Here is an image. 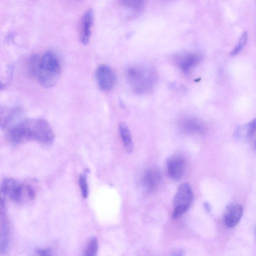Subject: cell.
I'll return each mask as SVG.
<instances>
[{
  "label": "cell",
  "instance_id": "1",
  "mask_svg": "<svg viewBox=\"0 0 256 256\" xmlns=\"http://www.w3.org/2000/svg\"><path fill=\"white\" fill-rule=\"evenodd\" d=\"M8 138L14 144L35 141L44 144H52L54 134L50 124L41 118H29L18 122L8 130Z\"/></svg>",
  "mask_w": 256,
  "mask_h": 256
},
{
  "label": "cell",
  "instance_id": "2",
  "mask_svg": "<svg viewBox=\"0 0 256 256\" xmlns=\"http://www.w3.org/2000/svg\"><path fill=\"white\" fill-rule=\"evenodd\" d=\"M60 73V66L56 55L52 52H46L40 58L37 75L40 84L46 88L53 87L58 82Z\"/></svg>",
  "mask_w": 256,
  "mask_h": 256
},
{
  "label": "cell",
  "instance_id": "3",
  "mask_svg": "<svg viewBox=\"0 0 256 256\" xmlns=\"http://www.w3.org/2000/svg\"><path fill=\"white\" fill-rule=\"evenodd\" d=\"M126 76L134 90L139 93L149 90L154 81L152 71L141 66L130 67L126 71Z\"/></svg>",
  "mask_w": 256,
  "mask_h": 256
},
{
  "label": "cell",
  "instance_id": "4",
  "mask_svg": "<svg viewBox=\"0 0 256 256\" xmlns=\"http://www.w3.org/2000/svg\"><path fill=\"white\" fill-rule=\"evenodd\" d=\"M194 194L189 184L184 182L178 188L173 200V218L182 216L190 208L193 200Z\"/></svg>",
  "mask_w": 256,
  "mask_h": 256
},
{
  "label": "cell",
  "instance_id": "5",
  "mask_svg": "<svg viewBox=\"0 0 256 256\" xmlns=\"http://www.w3.org/2000/svg\"><path fill=\"white\" fill-rule=\"evenodd\" d=\"M0 191L4 196L8 197L16 202H20L22 200L24 186L16 180L4 178L1 184Z\"/></svg>",
  "mask_w": 256,
  "mask_h": 256
},
{
  "label": "cell",
  "instance_id": "6",
  "mask_svg": "<svg viewBox=\"0 0 256 256\" xmlns=\"http://www.w3.org/2000/svg\"><path fill=\"white\" fill-rule=\"evenodd\" d=\"M96 78L100 88L103 91L111 90L116 80L113 70L106 64L98 66L96 70Z\"/></svg>",
  "mask_w": 256,
  "mask_h": 256
},
{
  "label": "cell",
  "instance_id": "7",
  "mask_svg": "<svg viewBox=\"0 0 256 256\" xmlns=\"http://www.w3.org/2000/svg\"><path fill=\"white\" fill-rule=\"evenodd\" d=\"M166 167L169 176L174 180H178L184 173L186 161L181 156H174L167 160Z\"/></svg>",
  "mask_w": 256,
  "mask_h": 256
},
{
  "label": "cell",
  "instance_id": "8",
  "mask_svg": "<svg viewBox=\"0 0 256 256\" xmlns=\"http://www.w3.org/2000/svg\"><path fill=\"white\" fill-rule=\"evenodd\" d=\"M202 60L201 56L197 53L187 52L176 58V63L180 68L184 72H189Z\"/></svg>",
  "mask_w": 256,
  "mask_h": 256
},
{
  "label": "cell",
  "instance_id": "9",
  "mask_svg": "<svg viewBox=\"0 0 256 256\" xmlns=\"http://www.w3.org/2000/svg\"><path fill=\"white\" fill-rule=\"evenodd\" d=\"M243 213L242 206L238 204L232 203L226 208L224 214V222L228 228L235 226L241 219Z\"/></svg>",
  "mask_w": 256,
  "mask_h": 256
},
{
  "label": "cell",
  "instance_id": "10",
  "mask_svg": "<svg viewBox=\"0 0 256 256\" xmlns=\"http://www.w3.org/2000/svg\"><path fill=\"white\" fill-rule=\"evenodd\" d=\"M1 224H0V253L6 252L8 248L10 238V227L5 216V204L3 198L1 200Z\"/></svg>",
  "mask_w": 256,
  "mask_h": 256
},
{
  "label": "cell",
  "instance_id": "11",
  "mask_svg": "<svg viewBox=\"0 0 256 256\" xmlns=\"http://www.w3.org/2000/svg\"><path fill=\"white\" fill-rule=\"evenodd\" d=\"M94 18V12L92 9H89L86 11L82 17L80 40L82 43L84 44H86L89 42Z\"/></svg>",
  "mask_w": 256,
  "mask_h": 256
},
{
  "label": "cell",
  "instance_id": "12",
  "mask_svg": "<svg viewBox=\"0 0 256 256\" xmlns=\"http://www.w3.org/2000/svg\"><path fill=\"white\" fill-rule=\"evenodd\" d=\"M162 180L160 172L156 168H150L147 170L142 176L144 186L149 190L156 188Z\"/></svg>",
  "mask_w": 256,
  "mask_h": 256
},
{
  "label": "cell",
  "instance_id": "13",
  "mask_svg": "<svg viewBox=\"0 0 256 256\" xmlns=\"http://www.w3.org/2000/svg\"><path fill=\"white\" fill-rule=\"evenodd\" d=\"M4 116H1V126L4 129L8 128V130L15 125L22 116V110L18 108H14L4 110Z\"/></svg>",
  "mask_w": 256,
  "mask_h": 256
},
{
  "label": "cell",
  "instance_id": "14",
  "mask_svg": "<svg viewBox=\"0 0 256 256\" xmlns=\"http://www.w3.org/2000/svg\"><path fill=\"white\" fill-rule=\"evenodd\" d=\"M180 126L183 131L188 133H202L204 130L203 124L198 120L193 118L184 120Z\"/></svg>",
  "mask_w": 256,
  "mask_h": 256
},
{
  "label": "cell",
  "instance_id": "15",
  "mask_svg": "<svg viewBox=\"0 0 256 256\" xmlns=\"http://www.w3.org/2000/svg\"><path fill=\"white\" fill-rule=\"evenodd\" d=\"M120 134L126 152L130 154L132 152L133 144L130 130L124 123L121 122L119 125Z\"/></svg>",
  "mask_w": 256,
  "mask_h": 256
},
{
  "label": "cell",
  "instance_id": "16",
  "mask_svg": "<svg viewBox=\"0 0 256 256\" xmlns=\"http://www.w3.org/2000/svg\"><path fill=\"white\" fill-rule=\"evenodd\" d=\"M40 62V58L36 54L32 55L30 58L28 68L30 74L37 76L39 70Z\"/></svg>",
  "mask_w": 256,
  "mask_h": 256
},
{
  "label": "cell",
  "instance_id": "17",
  "mask_svg": "<svg viewBox=\"0 0 256 256\" xmlns=\"http://www.w3.org/2000/svg\"><path fill=\"white\" fill-rule=\"evenodd\" d=\"M120 4L127 8L138 10L144 4L145 0H118Z\"/></svg>",
  "mask_w": 256,
  "mask_h": 256
},
{
  "label": "cell",
  "instance_id": "18",
  "mask_svg": "<svg viewBox=\"0 0 256 256\" xmlns=\"http://www.w3.org/2000/svg\"><path fill=\"white\" fill-rule=\"evenodd\" d=\"M248 40V33L244 31L242 34L236 46L231 51L230 55L234 56L240 53L246 46Z\"/></svg>",
  "mask_w": 256,
  "mask_h": 256
},
{
  "label": "cell",
  "instance_id": "19",
  "mask_svg": "<svg viewBox=\"0 0 256 256\" xmlns=\"http://www.w3.org/2000/svg\"><path fill=\"white\" fill-rule=\"evenodd\" d=\"M98 242L96 238H92L88 244L84 251V255L86 256H96L98 250Z\"/></svg>",
  "mask_w": 256,
  "mask_h": 256
},
{
  "label": "cell",
  "instance_id": "20",
  "mask_svg": "<svg viewBox=\"0 0 256 256\" xmlns=\"http://www.w3.org/2000/svg\"><path fill=\"white\" fill-rule=\"evenodd\" d=\"M78 184L82 197L85 198H86L88 195V188L87 182V178L85 174H82L80 175L78 178Z\"/></svg>",
  "mask_w": 256,
  "mask_h": 256
},
{
  "label": "cell",
  "instance_id": "21",
  "mask_svg": "<svg viewBox=\"0 0 256 256\" xmlns=\"http://www.w3.org/2000/svg\"><path fill=\"white\" fill-rule=\"evenodd\" d=\"M256 132V119H254L249 122L248 126L247 136L251 138Z\"/></svg>",
  "mask_w": 256,
  "mask_h": 256
},
{
  "label": "cell",
  "instance_id": "22",
  "mask_svg": "<svg viewBox=\"0 0 256 256\" xmlns=\"http://www.w3.org/2000/svg\"><path fill=\"white\" fill-rule=\"evenodd\" d=\"M51 250L50 248H42V249H38L36 252L38 255L41 256H48L51 255Z\"/></svg>",
  "mask_w": 256,
  "mask_h": 256
},
{
  "label": "cell",
  "instance_id": "23",
  "mask_svg": "<svg viewBox=\"0 0 256 256\" xmlns=\"http://www.w3.org/2000/svg\"><path fill=\"white\" fill-rule=\"evenodd\" d=\"M172 256H182L184 255L183 252L182 250H178L176 252H175L173 254H172Z\"/></svg>",
  "mask_w": 256,
  "mask_h": 256
},
{
  "label": "cell",
  "instance_id": "24",
  "mask_svg": "<svg viewBox=\"0 0 256 256\" xmlns=\"http://www.w3.org/2000/svg\"><path fill=\"white\" fill-rule=\"evenodd\" d=\"M204 206H205V208L207 209V210L208 211H209L210 210V206L209 204L207 203H206L204 204Z\"/></svg>",
  "mask_w": 256,
  "mask_h": 256
},
{
  "label": "cell",
  "instance_id": "25",
  "mask_svg": "<svg viewBox=\"0 0 256 256\" xmlns=\"http://www.w3.org/2000/svg\"><path fill=\"white\" fill-rule=\"evenodd\" d=\"M254 148L256 150V138L254 140Z\"/></svg>",
  "mask_w": 256,
  "mask_h": 256
},
{
  "label": "cell",
  "instance_id": "26",
  "mask_svg": "<svg viewBox=\"0 0 256 256\" xmlns=\"http://www.w3.org/2000/svg\"><path fill=\"white\" fill-rule=\"evenodd\" d=\"M255 232H256V231H255Z\"/></svg>",
  "mask_w": 256,
  "mask_h": 256
}]
</instances>
